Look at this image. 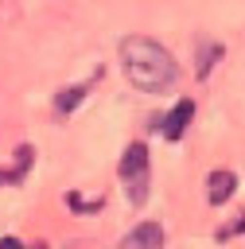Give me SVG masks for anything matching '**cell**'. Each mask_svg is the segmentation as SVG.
Listing matches in <instances>:
<instances>
[{
    "mask_svg": "<svg viewBox=\"0 0 245 249\" xmlns=\"http://www.w3.org/2000/svg\"><path fill=\"white\" fill-rule=\"evenodd\" d=\"M39 249H47V245H39Z\"/></svg>",
    "mask_w": 245,
    "mask_h": 249,
    "instance_id": "ba28073f",
    "label": "cell"
},
{
    "mask_svg": "<svg viewBox=\"0 0 245 249\" xmlns=\"http://www.w3.org/2000/svg\"><path fill=\"white\" fill-rule=\"evenodd\" d=\"M233 191H237V175H233V171H226V167L210 171V179H206V198H210L214 206L229 202V195H233Z\"/></svg>",
    "mask_w": 245,
    "mask_h": 249,
    "instance_id": "7a4b0ae2",
    "label": "cell"
},
{
    "mask_svg": "<svg viewBox=\"0 0 245 249\" xmlns=\"http://www.w3.org/2000/svg\"><path fill=\"white\" fill-rule=\"evenodd\" d=\"M82 93H86L82 86H78V89H62V93H58V101H54V109H58V113H70V109L82 101Z\"/></svg>",
    "mask_w": 245,
    "mask_h": 249,
    "instance_id": "8992f818",
    "label": "cell"
},
{
    "mask_svg": "<svg viewBox=\"0 0 245 249\" xmlns=\"http://www.w3.org/2000/svg\"><path fill=\"white\" fill-rule=\"evenodd\" d=\"M0 249H23V245H19L16 237H0Z\"/></svg>",
    "mask_w": 245,
    "mask_h": 249,
    "instance_id": "52a82bcc",
    "label": "cell"
},
{
    "mask_svg": "<svg viewBox=\"0 0 245 249\" xmlns=\"http://www.w3.org/2000/svg\"><path fill=\"white\" fill-rule=\"evenodd\" d=\"M121 70L144 93H163L179 78L171 51L163 43H156L152 35H128V39H121Z\"/></svg>",
    "mask_w": 245,
    "mask_h": 249,
    "instance_id": "6da1fadb",
    "label": "cell"
},
{
    "mask_svg": "<svg viewBox=\"0 0 245 249\" xmlns=\"http://www.w3.org/2000/svg\"><path fill=\"white\" fill-rule=\"evenodd\" d=\"M163 245V230L156 226V222H144L140 230H132L117 249H159Z\"/></svg>",
    "mask_w": 245,
    "mask_h": 249,
    "instance_id": "3957f363",
    "label": "cell"
},
{
    "mask_svg": "<svg viewBox=\"0 0 245 249\" xmlns=\"http://www.w3.org/2000/svg\"><path fill=\"white\" fill-rule=\"evenodd\" d=\"M191 117H194V101H179V105L167 113V121H163V136H167V140H179V136L187 132Z\"/></svg>",
    "mask_w": 245,
    "mask_h": 249,
    "instance_id": "277c9868",
    "label": "cell"
},
{
    "mask_svg": "<svg viewBox=\"0 0 245 249\" xmlns=\"http://www.w3.org/2000/svg\"><path fill=\"white\" fill-rule=\"evenodd\" d=\"M144 171H148V148L144 144H128L124 148V160H121V175L128 183H136V175L144 179Z\"/></svg>",
    "mask_w": 245,
    "mask_h": 249,
    "instance_id": "5b68a950",
    "label": "cell"
}]
</instances>
